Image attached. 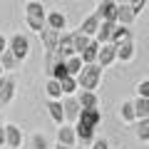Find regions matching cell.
Listing matches in <instances>:
<instances>
[{"label":"cell","mask_w":149,"mask_h":149,"mask_svg":"<svg viewBox=\"0 0 149 149\" xmlns=\"http://www.w3.org/2000/svg\"><path fill=\"white\" fill-rule=\"evenodd\" d=\"M102 114L100 109H80V117H77V127H74V134L80 142H95V129L100 127Z\"/></svg>","instance_id":"obj_1"},{"label":"cell","mask_w":149,"mask_h":149,"mask_svg":"<svg viewBox=\"0 0 149 149\" xmlns=\"http://www.w3.org/2000/svg\"><path fill=\"white\" fill-rule=\"evenodd\" d=\"M77 80V87H82L85 92H95L97 87H100V80H102V67L100 65H85L82 67V72L74 77Z\"/></svg>","instance_id":"obj_2"},{"label":"cell","mask_w":149,"mask_h":149,"mask_svg":"<svg viewBox=\"0 0 149 149\" xmlns=\"http://www.w3.org/2000/svg\"><path fill=\"white\" fill-rule=\"evenodd\" d=\"M8 52H10L17 62H20V60H25L27 55H30V40H27L25 35H13L10 42H8Z\"/></svg>","instance_id":"obj_3"},{"label":"cell","mask_w":149,"mask_h":149,"mask_svg":"<svg viewBox=\"0 0 149 149\" xmlns=\"http://www.w3.org/2000/svg\"><path fill=\"white\" fill-rule=\"evenodd\" d=\"M55 57H57L60 62H65V60L74 57V45H72V35H60V42H57V47H55Z\"/></svg>","instance_id":"obj_4"},{"label":"cell","mask_w":149,"mask_h":149,"mask_svg":"<svg viewBox=\"0 0 149 149\" xmlns=\"http://www.w3.org/2000/svg\"><path fill=\"white\" fill-rule=\"evenodd\" d=\"M97 17L104 22H114L117 20V3L114 0H102L100 8H97Z\"/></svg>","instance_id":"obj_5"},{"label":"cell","mask_w":149,"mask_h":149,"mask_svg":"<svg viewBox=\"0 0 149 149\" xmlns=\"http://www.w3.org/2000/svg\"><path fill=\"white\" fill-rule=\"evenodd\" d=\"M117 60V47L114 45H100V52H97V65L100 67H107V65H112Z\"/></svg>","instance_id":"obj_6"},{"label":"cell","mask_w":149,"mask_h":149,"mask_svg":"<svg viewBox=\"0 0 149 149\" xmlns=\"http://www.w3.org/2000/svg\"><path fill=\"white\" fill-rule=\"evenodd\" d=\"M5 144L10 149H20V144H22V132H20V127H15V124H5Z\"/></svg>","instance_id":"obj_7"},{"label":"cell","mask_w":149,"mask_h":149,"mask_svg":"<svg viewBox=\"0 0 149 149\" xmlns=\"http://www.w3.org/2000/svg\"><path fill=\"white\" fill-rule=\"evenodd\" d=\"M74 142H77L74 127H70V124H62V127L57 129V144H62V147H74Z\"/></svg>","instance_id":"obj_8"},{"label":"cell","mask_w":149,"mask_h":149,"mask_svg":"<svg viewBox=\"0 0 149 149\" xmlns=\"http://www.w3.org/2000/svg\"><path fill=\"white\" fill-rule=\"evenodd\" d=\"M100 22H102V20L97 17V13H95V15H90V17L80 25V35H85V37H90V40H92V37L97 35V30H100Z\"/></svg>","instance_id":"obj_9"},{"label":"cell","mask_w":149,"mask_h":149,"mask_svg":"<svg viewBox=\"0 0 149 149\" xmlns=\"http://www.w3.org/2000/svg\"><path fill=\"white\" fill-rule=\"evenodd\" d=\"M80 109H100V97L95 92H80V97H74Z\"/></svg>","instance_id":"obj_10"},{"label":"cell","mask_w":149,"mask_h":149,"mask_svg":"<svg viewBox=\"0 0 149 149\" xmlns=\"http://www.w3.org/2000/svg\"><path fill=\"white\" fill-rule=\"evenodd\" d=\"M45 25L50 27V30H55V32H60V30H65V25H67V17L62 15L60 10H52L47 17H45Z\"/></svg>","instance_id":"obj_11"},{"label":"cell","mask_w":149,"mask_h":149,"mask_svg":"<svg viewBox=\"0 0 149 149\" xmlns=\"http://www.w3.org/2000/svg\"><path fill=\"white\" fill-rule=\"evenodd\" d=\"M114 27H117V22H104V20H102V22H100V30H97V35H95V40H97L100 45H107V42L112 40Z\"/></svg>","instance_id":"obj_12"},{"label":"cell","mask_w":149,"mask_h":149,"mask_svg":"<svg viewBox=\"0 0 149 149\" xmlns=\"http://www.w3.org/2000/svg\"><path fill=\"white\" fill-rule=\"evenodd\" d=\"M62 112H65V119L77 122V117H80V104H77V100H74V97H67V100L62 102Z\"/></svg>","instance_id":"obj_13"},{"label":"cell","mask_w":149,"mask_h":149,"mask_svg":"<svg viewBox=\"0 0 149 149\" xmlns=\"http://www.w3.org/2000/svg\"><path fill=\"white\" fill-rule=\"evenodd\" d=\"M40 35H42V40H45V50H47V55H55V47H57V42H60V32L45 27Z\"/></svg>","instance_id":"obj_14"},{"label":"cell","mask_w":149,"mask_h":149,"mask_svg":"<svg viewBox=\"0 0 149 149\" xmlns=\"http://www.w3.org/2000/svg\"><path fill=\"white\" fill-rule=\"evenodd\" d=\"M97 52H100V42H97V40H90V45L82 50L80 60H82L85 65H95V62H97Z\"/></svg>","instance_id":"obj_15"},{"label":"cell","mask_w":149,"mask_h":149,"mask_svg":"<svg viewBox=\"0 0 149 149\" xmlns=\"http://www.w3.org/2000/svg\"><path fill=\"white\" fill-rule=\"evenodd\" d=\"M134 17H137V15L132 13V8H129L127 3H122V5H117V20H114L117 25H124V27H127L129 22L134 20Z\"/></svg>","instance_id":"obj_16"},{"label":"cell","mask_w":149,"mask_h":149,"mask_svg":"<svg viewBox=\"0 0 149 149\" xmlns=\"http://www.w3.org/2000/svg\"><path fill=\"white\" fill-rule=\"evenodd\" d=\"M129 40H132V32H129L124 25H117V27H114V32H112V40H109V45H114V47H117V45L129 42Z\"/></svg>","instance_id":"obj_17"},{"label":"cell","mask_w":149,"mask_h":149,"mask_svg":"<svg viewBox=\"0 0 149 149\" xmlns=\"http://www.w3.org/2000/svg\"><path fill=\"white\" fill-rule=\"evenodd\" d=\"M13 95H15V82L3 80V85H0V104H8L13 100Z\"/></svg>","instance_id":"obj_18"},{"label":"cell","mask_w":149,"mask_h":149,"mask_svg":"<svg viewBox=\"0 0 149 149\" xmlns=\"http://www.w3.org/2000/svg\"><path fill=\"white\" fill-rule=\"evenodd\" d=\"M47 109H50V117H52L55 122H57L60 127H62V122H65V112H62V102H60V100H50Z\"/></svg>","instance_id":"obj_19"},{"label":"cell","mask_w":149,"mask_h":149,"mask_svg":"<svg viewBox=\"0 0 149 149\" xmlns=\"http://www.w3.org/2000/svg\"><path fill=\"white\" fill-rule=\"evenodd\" d=\"M65 67H67V74H70V77H77V74L82 72V67H85V62L80 60V55H74V57L65 60Z\"/></svg>","instance_id":"obj_20"},{"label":"cell","mask_w":149,"mask_h":149,"mask_svg":"<svg viewBox=\"0 0 149 149\" xmlns=\"http://www.w3.org/2000/svg\"><path fill=\"white\" fill-rule=\"evenodd\" d=\"M117 57H119V60H124V62H129V60L134 57V40L117 45Z\"/></svg>","instance_id":"obj_21"},{"label":"cell","mask_w":149,"mask_h":149,"mask_svg":"<svg viewBox=\"0 0 149 149\" xmlns=\"http://www.w3.org/2000/svg\"><path fill=\"white\" fill-rule=\"evenodd\" d=\"M25 15H32V17H45V8L42 3H37V0H30L25 5Z\"/></svg>","instance_id":"obj_22"},{"label":"cell","mask_w":149,"mask_h":149,"mask_svg":"<svg viewBox=\"0 0 149 149\" xmlns=\"http://www.w3.org/2000/svg\"><path fill=\"white\" fill-rule=\"evenodd\" d=\"M134 114H137V119H147L149 117V100H142L139 97L134 102Z\"/></svg>","instance_id":"obj_23"},{"label":"cell","mask_w":149,"mask_h":149,"mask_svg":"<svg viewBox=\"0 0 149 149\" xmlns=\"http://www.w3.org/2000/svg\"><path fill=\"white\" fill-rule=\"evenodd\" d=\"M72 45H74V55H82V50L90 45V37L80 35V32H72Z\"/></svg>","instance_id":"obj_24"},{"label":"cell","mask_w":149,"mask_h":149,"mask_svg":"<svg viewBox=\"0 0 149 149\" xmlns=\"http://www.w3.org/2000/svg\"><path fill=\"white\" fill-rule=\"evenodd\" d=\"M119 114H122L124 122H134V119H137V114H134V102H122Z\"/></svg>","instance_id":"obj_25"},{"label":"cell","mask_w":149,"mask_h":149,"mask_svg":"<svg viewBox=\"0 0 149 149\" xmlns=\"http://www.w3.org/2000/svg\"><path fill=\"white\" fill-rule=\"evenodd\" d=\"M60 90H62V95L72 97L74 90H77V80H74V77H65V80H60Z\"/></svg>","instance_id":"obj_26"},{"label":"cell","mask_w":149,"mask_h":149,"mask_svg":"<svg viewBox=\"0 0 149 149\" xmlns=\"http://www.w3.org/2000/svg\"><path fill=\"white\" fill-rule=\"evenodd\" d=\"M25 22L30 25V30H35V32H37V35H40V32L47 27V25H45V17H32V15H25Z\"/></svg>","instance_id":"obj_27"},{"label":"cell","mask_w":149,"mask_h":149,"mask_svg":"<svg viewBox=\"0 0 149 149\" xmlns=\"http://www.w3.org/2000/svg\"><path fill=\"white\" fill-rule=\"evenodd\" d=\"M137 137L142 142H149V117L147 119H139V127H137Z\"/></svg>","instance_id":"obj_28"},{"label":"cell","mask_w":149,"mask_h":149,"mask_svg":"<svg viewBox=\"0 0 149 149\" xmlns=\"http://www.w3.org/2000/svg\"><path fill=\"white\" fill-rule=\"evenodd\" d=\"M45 90H47V95L52 97V100H60V97H62V90H60V82L57 80H50Z\"/></svg>","instance_id":"obj_29"},{"label":"cell","mask_w":149,"mask_h":149,"mask_svg":"<svg viewBox=\"0 0 149 149\" xmlns=\"http://www.w3.org/2000/svg\"><path fill=\"white\" fill-rule=\"evenodd\" d=\"M15 65H17V60L13 57V55L8 52V50H5L3 55H0V67H3V70H10V67H15Z\"/></svg>","instance_id":"obj_30"},{"label":"cell","mask_w":149,"mask_h":149,"mask_svg":"<svg viewBox=\"0 0 149 149\" xmlns=\"http://www.w3.org/2000/svg\"><path fill=\"white\" fill-rule=\"evenodd\" d=\"M32 149H47V137L45 134H35L32 137Z\"/></svg>","instance_id":"obj_31"},{"label":"cell","mask_w":149,"mask_h":149,"mask_svg":"<svg viewBox=\"0 0 149 149\" xmlns=\"http://www.w3.org/2000/svg\"><path fill=\"white\" fill-rule=\"evenodd\" d=\"M127 5L132 8V13H134V15H139V13L144 10V5H147V0H127Z\"/></svg>","instance_id":"obj_32"},{"label":"cell","mask_w":149,"mask_h":149,"mask_svg":"<svg viewBox=\"0 0 149 149\" xmlns=\"http://www.w3.org/2000/svg\"><path fill=\"white\" fill-rule=\"evenodd\" d=\"M137 92H139V97H142V100H149V80L139 82V85H137Z\"/></svg>","instance_id":"obj_33"},{"label":"cell","mask_w":149,"mask_h":149,"mask_svg":"<svg viewBox=\"0 0 149 149\" xmlns=\"http://www.w3.org/2000/svg\"><path fill=\"white\" fill-rule=\"evenodd\" d=\"M92 149H109V144H107V139H95L92 142Z\"/></svg>","instance_id":"obj_34"},{"label":"cell","mask_w":149,"mask_h":149,"mask_svg":"<svg viewBox=\"0 0 149 149\" xmlns=\"http://www.w3.org/2000/svg\"><path fill=\"white\" fill-rule=\"evenodd\" d=\"M5 50H8V40H5V37H3V35H0V55L5 52Z\"/></svg>","instance_id":"obj_35"},{"label":"cell","mask_w":149,"mask_h":149,"mask_svg":"<svg viewBox=\"0 0 149 149\" xmlns=\"http://www.w3.org/2000/svg\"><path fill=\"white\" fill-rule=\"evenodd\" d=\"M3 144H5V129L0 127V147H3Z\"/></svg>","instance_id":"obj_36"},{"label":"cell","mask_w":149,"mask_h":149,"mask_svg":"<svg viewBox=\"0 0 149 149\" xmlns=\"http://www.w3.org/2000/svg\"><path fill=\"white\" fill-rule=\"evenodd\" d=\"M114 3H117V5H122V3H127V0H114Z\"/></svg>","instance_id":"obj_37"},{"label":"cell","mask_w":149,"mask_h":149,"mask_svg":"<svg viewBox=\"0 0 149 149\" xmlns=\"http://www.w3.org/2000/svg\"><path fill=\"white\" fill-rule=\"evenodd\" d=\"M0 80H3V67H0Z\"/></svg>","instance_id":"obj_38"}]
</instances>
